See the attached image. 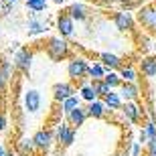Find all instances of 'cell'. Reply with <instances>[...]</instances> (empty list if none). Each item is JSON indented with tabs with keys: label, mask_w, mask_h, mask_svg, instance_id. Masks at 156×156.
Returning a JSON list of instances; mask_svg holds the SVG:
<instances>
[{
	"label": "cell",
	"mask_w": 156,
	"mask_h": 156,
	"mask_svg": "<svg viewBox=\"0 0 156 156\" xmlns=\"http://www.w3.org/2000/svg\"><path fill=\"white\" fill-rule=\"evenodd\" d=\"M47 51H49V55H51L55 61H59V59L67 57V53H69V45H67V41H63L61 37H55V39L49 41Z\"/></svg>",
	"instance_id": "obj_1"
},
{
	"label": "cell",
	"mask_w": 156,
	"mask_h": 156,
	"mask_svg": "<svg viewBox=\"0 0 156 156\" xmlns=\"http://www.w3.org/2000/svg\"><path fill=\"white\" fill-rule=\"evenodd\" d=\"M41 104H43V98H41V93L37 89H27L24 91V108H27V112H30V114L39 112Z\"/></svg>",
	"instance_id": "obj_2"
},
{
	"label": "cell",
	"mask_w": 156,
	"mask_h": 156,
	"mask_svg": "<svg viewBox=\"0 0 156 156\" xmlns=\"http://www.w3.org/2000/svg\"><path fill=\"white\" fill-rule=\"evenodd\" d=\"M87 61H83L81 57H75L73 61L69 63V67H67V71H69V77L71 79H81V77L87 75Z\"/></svg>",
	"instance_id": "obj_3"
},
{
	"label": "cell",
	"mask_w": 156,
	"mask_h": 156,
	"mask_svg": "<svg viewBox=\"0 0 156 156\" xmlns=\"http://www.w3.org/2000/svg\"><path fill=\"white\" fill-rule=\"evenodd\" d=\"M33 144H35V148H39V150H47V148H51L53 134L47 132V130H39V132L33 136Z\"/></svg>",
	"instance_id": "obj_4"
},
{
	"label": "cell",
	"mask_w": 156,
	"mask_h": 156,
	"mask_svg": "<svg viewBox=\"0 0 156 156\" xmlns=\"http://www.w3.org/2000/svg\"><path fill=\"white\" fill-rule=\"evenodd\" d=\"M57 138H59V142L63 146H71L73 144V140H75V132H73V128H69L67 124H59V128H57Z\"/></svg>",
	"instance_id": "obj_5"
},
{
	"label": "cell",
	"mask_w": 156,
	"mask_h": 156,
	"mask_svg": "<svg viewBox=\"0 0 156 156\" xmlns=\"http://www.w3.org/2000/svg\"><path fill=\"white\" fill-rule=\"evenodd\" d=\"M30 63H33V53L27 51V49H20V51L14 55V65H16L18 69L29 71L30 69Z\"/></svg>",
	"instance_id": "obj_6"
},
{
	"label": "cell",
	"mask_w": 156,
	"mask_h": 156,
	"mask_svg": "<svg viewBox=\"0 0 156 156\" xmlns=\"http://www.w3.org/2000/svg\"><path fill=\"white\" fill-rule=\"evenodd\" d=\"M57 27H59V33L63 37H71L73 35V29H75V20L69 14H61L57 20Z\"/></svg>",
	"instance_id": "obj_7"
},
{
	"label": "cell",
	"mask_w": 156,
	"mask_h": 156,
	"mask_svg": "<svg viewBox=\"0 0 156 156\" xmlns=\"http://www.w3.org/2000/svg\"><path fill=\"white\" fill-rule=\"evenodd\" d=\"M73 93H75V89H73V85H69V83H57V85L53 87V95H55L57 101H63L65 98H69Z\"/></svg>",
	"instance_id": "obj_8"
},
{
	"label": "cell",
	"mask_w": 156,
	"mask_h": 156,
	"mask_svg": "<svg viewBox=\"0 0 156 156\" xmlns=\"http://www.w3.org/2000/svg\"><path fill=\"white\" fill-rule=\"evenodd\" d=\"M138 18H140V23L144 24V27H148V29H154L156 27V10L154 8H142Z\"/></svg>",
	"instance_id": "obj_9"
},
{
	"label": "cell",
	"mask_w": 156,
	"mask_h": 156,
	"mask_svg": "<svg viewBox=\"0 0 156 156\" xmlns=\"http://www.w3.org/2000/svg\"><path fill=\"white\" fill-rule=\"evenodd\" d=\"M120 108H122V112H124V116H126L130 122H138V120H140V114H142V112H140V108H138L136 104H132V101H126V104L120 105Z\"/></svg>",
	"instance_id": "obj_10"
},
{
	"label": "cell",
	"mask_w": 156,
	"mask_h": 156,
	"mask_svg": "<svg viewBox=\"0 0 156 156\" xmlns=\"http://www.w3.org/2000/svg\"><path fill=\"white\" fill-rule=\"evenodd\" d=\"M67 116H69V124L71 126H83V122H85V118H87V112L77 105V108H73Z\"/></svg>",
	"instance_id": "obj_11"
},
{
	"label": "cell",
	"mask_w": 156,
	"mask_h": 156,
	"mask_svg": "<svg viewBox=\"0 0 156 156\" xmlns=\"http://www.w3.org/2000/svg\"><path fill=\"white\" fill-rule=\"evenodd\" d=\"M114 20H116V27L120 30H130L132 29V16H130V12H116Z\"/></svg>",
	"instance_id": "obj_12"
},
{
	"label": "cell",
	"mask_w": 156,
	"mask_h": 156,
	"mask_svg": "<svg viewBox=\"0 0 156 156\" xmlns=\"http://www.w3.org/2000/svg\"><path fill=\"white\" fill-rule=\"evenodd\" d=\"M140 69L146 77H156V59L154 57H148V59H142L140 61Z\"/></svg>",
	"instance_id": "obj_13"
},
{
	"label": "cell",
	"mask_w": 156,
	"mask_h": 156,
	"mask_svg": "<svg viewBox=\"0 0 156 156\" xmlns=\"http://www.w3.org/2000/svg\"><path fill=\"white\" fill-rule=\"evenodd\" d=\"M27 30H29V35H41V33L47 30V23H43V20L33 16L29 23H27Z\"/></svg>",
	"instance_id": "obj_14"
},
{
	"label": "cell",
	"mask_w": 156,
	"mask_h": 156,
	"mask_svg": "<svg viewBox=\"0 0 156 156\" xmlns=\"http://www.w3.org/2000/svg\"><path fill=\"white\" fill-rule=\"evenodd\" d=\"M104 114H105V105H104V101H98V99L89 101V108H87V116H91V118H101Z\"/></svg>",
	"instance_id": "obj_15"
},
{
	"label": "cell",
	"mask_w": 156,
	"mask_h": 156,
	"mask_svg": "<svg viewBox=\"0 0 156 156\" xmlns=\"http://www.w3.org/2000/svg\"><path fill=\"white\" fill-rule=\"evenodd\" d=\"M69 16L73 20H85L87 18V8L83 4H71L69 6Z\"/></svg>",
	"instance_id": "obj_16"
},
{
	"label": "cell",
	"mask_w": 156,
	"mask_h": 156,
	"mask_svg": "<svg viewBox=\"0 0 156 156\" xmlns=\"http://www.w3.org/2000/svg\"><path fill=\"white\" fill-rule=\"evenodd\" d=\"M122 95H124L128 101H132V99L138 98V87L134 85V81H128V83L122 85Z\"/></svg>",
	"instance_id": "obj_17"
},
{
	"label": "cell",
	"mask_w": 156,
	"mask_h": 156,
	"mask_svg": "<svg viewBox=\"0 0 156 156\" xmlns=\"http://www.w3.org/2000/svg\"><path fill=\"white\" fill-rule=\"evenodd\" d=\"M104 105L105 108H110V110H116V108H120L122 105V98L118 95V93H105L104 95Z\"/></svg>",
	"instance_id": "obj_18"
},
{
	"label": "cell",
	"mask_w": 156,
	"mask_h": 156,
	"mask_svg": "<svg viewBox=\"0 0 156 156\" xmlns=\"http://www.w3.org/2000/svg\"><path fill=\"white\" fill-rule=\"evenodd\" d=\"M101 61H104V65L105 67H110V69H118L120 67V59L116 57V55H112V53H104L101 55Z\"/></svg>",
	"instance_id": "obj_19"
},
{
	"label": "cell",
	"mask_w": 156,
	"mask_h": 156,
	"mask_svg": "<svg viewBox=\"0 0 156 156\" xmlns=\"http://www.w3.org/2000/svg\"><path fill=\"white\" fill-rule=\"evenodd\" d=\"M79 105V98H75V95H69V98L63 99V104H61V110L65 112V114H69L73 108H77Z\"/></svg>",
	"instance_id": "obj_20"
},
{
	"label": "cell",
	"mask_w": 156,
	"mask_h": 156,
	"mask_svg": "<svg viewBox=\"0 0 156 156\" xmlns=\"http://www.w3.org/2000/svg\"><path fill=\"white\" fill-rule=\"evenodd\" d=\"M81 98L85 99V101H93V99H98V91L93 89V85H83V89H81Z\"/></svg>",
	"instance_id": "obj_21"
},
{
	"label": "cell",
	"mask_w": 156,
	"mask_h": 156,
	"mask_svg": "<svg viewBox=\"0 0 156 156\" xmlns=\"http://www.w3.org/2000/svg\"><path fill=\"white\" fill-rule=\"evenodd\" d=\"M27 6L33 12H41L47 8V0H27Z\"/></svg>",
	"instance_id": "obj_22"
},
{
	"label": "cell",
	"mask_w": 156,
	"mask_h": 156,
	"mask_svg": "<svg viewBox=\"0 0 156 156\" xmlns=\"http://www.w3.org/2000/svg\"><path fill=\"white\" fill-rule=\"evenodd\" d=\"M87 75H91V79H101L105 75V71L101 65H93V67H87Z\"/></svg>",
	"instance_id": "obj_23"
},
{
	"label": "cell",
	"mask_w": 156,
	"mask_h": 156,
	"mask_svg": "<svg viewBox=\"0 0 156 156\" xmlns=\"http://www.w3.org/2000/svg\"><path fill=\"white\" fill-rule=\"evenodd\" d=\"M18 148H20V152H24V154H33L35 152V144H33V140H20L18 142Z\"/></svg>",
	"instance_id": "obj_24"
},
{
	"label": "cell",
	"mask_w": 156,
	"mask_h": 156,
	"mask_svg": "<svg viewBox=\"0 0 156 156\" xmlns=\"http://www.w3.org/2000/svg\"><path fill=\"white\" fill-rule=\"evenodd\" d=\"M101 79H104V81H105V83H108L110 87H118V85H120V81H122L120 77L116 75V73H108V75H104Z\"/></svg>",
	"instance_id": "obj_25"
},
{
	"label": "cell",
	"mask_w": 156,
	"mask_h": 156,
	"mask_svg": "<svg viewBox=\"0 0 156 156\" xmlns=\"http://www.w3.org/2000/svg\"><path fill=\"white\" fill-rule=\"evenodd\" d=\"M120 79L134 81V79H136V71H134V69H130V67H124V69H122V77H120Z\"/></svg>",
	"instance_id": "obj_26"
},
{
	"label": "cell",
	"mask_w": 156,
	"mask_h": 156,
	"mask_svg": "<svg viewBox=\"0 0 156 156\" xmlns=\"http://www.w3.org/2000/svg\"><path fill=\"white\" fill-rule=\"evenodd\" d=\"M142 134L146 136V140H148V138H152V136H156V124H154V122H150V124L146 126V130H144Z\"/></svg>",
	"instance_id": "obj_27"
},
{
	"label": "cell",
	"mask_w": 156,
	"mask_h": 156,
	"mask_svg": "<svg viewBox=\"0 0 156 156\" xmlns=\"http://www.w3.org/2000/svg\"><path fill=\"white\" fill-rule=\"evenodd\" d=\"M148 152H150V156H156V136H152V138H148Z\"/></svg>",
	"instance_id": "obj_28"
},
{
	"label": "cell",
	"mask_w": 156,
	"mask_h": 156,
	"mask_svg": "<svg viewBox=\"0 0 156 156\" xmlns=\"http://www.w3.org/2000/svg\"><path fill=\"white\" fill-rule=\"evenodd\" d=\"M8 73H10V63H4V67H2V75L8 77Z\"/></svg>",
	"instance_id": "obj_29"
},
{
	"label": "cell",
	"mask_w": 156,
	"mask_h": 156,
	"mask_svg": "<svg viewBox=\"0 0 156 156\" xmlns=\"http://www.w3.org/2000/svg\"><path fill=\"white\" fill-rule=\"evenodd\" d=\"M4 81H6V77L2 75V71H0V91H2V89H4Z\"/></svg>",
	"instance_id": "obj_30"
},
{
	"label": "cell",
	"mask_w": 156,
	"mask_h": 156,
	"mask_svg": "<svg viewBox=\"0 0 156 156\" xmlns=\"http://www.w3.org/2000/svg\"><path fill=\"white\" fill-rule=\"evenodd\" d=\"M4 126H6V120H4V116H2V114H0V132H2V130H4Z\"/></svg>",
	"instance_id": "obj_31"
},
{
	"label": "cell",
	"mask_w": 156,
	"mask_h": 156,
	"mask_svg": "<svg viewBox=\"0 0 156 156\" xmlns=\"http://www.w3.org/2000/svg\"><path fill=\"white\" fill-rule=\"evenodd\" d=\"M138 150H140V146H138V144H134V148H132V156H138Z\"/></svg>",
	"instance_id": "obj_32"
},
{
	"label": "cell",
	"mask_w": 156,
	"mask_h": 156,
	"mask_svg": "<svg viewBox=\"0 0 156 156\" xmlns=\"http://www.w3.org/2000/svg\"><path fill=\"white\" fill-rule=\"evenodd\" d=\"M0 156H4V148L2 146H0Z\"/></svg>",
	"instance_id": "obj_33"
},
{
	"label": "cell",
	"mask_w": 156,
	"mask_h": 156,
	"mask_svg": "<svg viewBox=\"0 0 156 156\" xmlns=\"http://www.w3.org/2000/svg\"><path fill=\"white\" fill-rule=\"evenodd\" d=\"M4 156H14V154H12V152H4Z\"/></svg>",
	"instance_id": "obj_34"
},
{
	"label": "cell",
	"mask_w": 156,
	"mask_h": 156,
	"mask_svg": "<svg viewBox=\"0 0 156 156\" xmlns=\"http://www.w3.org/2000/svg\"><path fill=\"white\" fill-rule=\"evenodd\" d=\"M6 2H10V4H12V2H16V0H6Z\"/></svg>",
	"instance_id": "obj_35"
},
{
	"label": "cell",
	"mask_w": 156,
	"mask_h": 156,
	"mask_svg": "<svg viewBox=\"0 0 156 156\" xmlns=\"http://www.w3.org/2000/svg\"><path fill=\"white\" fill-rule=\"evenodd\" d=\"M114 156H122V154H114Z\"/></svg>",
	"instance_id": "obj_36"
}]
</instances>
